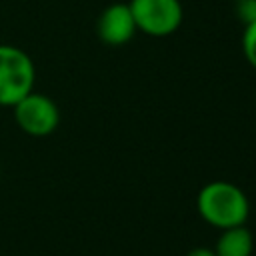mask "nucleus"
I'll return each instance as SVG.
<instances>
[{"label":"nucleus","instance_id":"7ed1b4c3","mask_svg":"<svg viewBox=\"0 0 256 256\" xmlns=\"http://www.w3.org/2000/svg\"><path fill=\"white\" fill-rule=\"evenodd\" d=\"M136 30L148 36H170L182 24L184 10L180 0H130Z\"/></svg>","mask_w":256,"mask_h":256},{"label":"nucleus","instance_id":"f03ea898","mask_svg":"<svg viewBox=\"0 0 256 256\" xmlns=\"http://www.w3.org/2000/svg\"><path fill=\"white\" fill-rule=\"evenodd\" d=\"M36 68L32 58L18 46L0 44V106H14L34 90Z\"/></svg>","mask_w":256,"mask_h":256},{"label":"nucleus","instance_id":"39448f33","mask_svg":"<svg viewBox=\"0 0 256 256\" xmlns=\"http://www.w3.org/2000/svg\"><path fill=\"white\" fill-rule=\"evenodd\" d=\"M96 32H98V38L108 46L128 44L138 32L128 2L108 4L96 20Z\"/></svg>","mask_w":256,"mask_h":256},{"label":"nucleus","instance_id":"1a4fd4ad","mask_svg":"<svg viewBox=\"0 0 256 256\" xmlns=\"http://www.w3.org/2000/svg\"><path fill=\"white\" fill-rule=\"evenodd\" d=\"M186 256H216V252H214V248H206V246H196V248H192Z\"/></svg>","mask_w":256,"mask_h":256},{"label":"nucleus","instance_id":"6e6552de","mask_svg":"<svg viewBox=\"0 0 256 256\" xmlns=\"http://www.w3.org/2000/svg\"><path fill=\"white\" fill-rule=\"evenodd\" d=\"M236 16L244 26L256 22V0H238L236 2Z\"/></svg>","mask_w":256,"mask_h":256},{"label":"nucleus","instance_id":"f257e3e1","mask_svg":"<svg viewBox=\"0 0 256 256\" xmlns=\"http://www.w3.org/2000/svg\"><path fill=\"white\" fill-rule=\"evenodd\" d=\"M196 208L200 218L218 230L246 224L250 214L248 196L240 186L228 180L204 184L196 196Z\"/></svg>","mask_w":256,"mask_h":256},{"label":"nucleus","instance_id":"423d86ee","mask_svg":"<svg viewBox=\"0 0 256 256\" xmlns=\"http://www.w3.org/2000/svg\"><path fill=\"white\" fill-rule=\"evenodd\" d=\"M214 252H216V256H252L254 236L246 228V224L224 228V230H220Z\"/></svg>","mask_w":256,"mask_h":256},{"label":"nucleus","instance_id":"20e7f679","mask_svg":"<svg viewBox=\"0 0 256 256\" xmlns=\"http://www.w3.org/2000/svg\"><path fill=\"white\" fill-rule=\"evenodd\" d=\"M14 120L22 132L34 138L50 136L60 124V110L56 102L40 92H28L14 106Z\"/></svg>","mask_w":256,"mask_h":256},{"label":"nucleus","instance_id":"0eeeda50","mask_svg":"<svg viewBox=\"0 0 256 256\" xmlns=\"http://www.w3.org/2000/svg\"><path fill=\"white\" fill-rule=\"evenodd\" d=\"M240 44H242V52H244V58L248 60V64L252 68H256V22L244 26Z\"/></svg>","mask_w":256,"mask_h":256}]
</instances>
